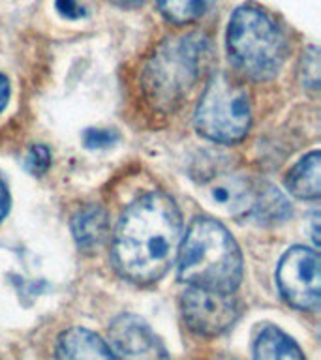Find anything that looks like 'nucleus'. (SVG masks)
<instances>
[{"label":"nucleus","mask_w":321,"mask_h":360,"mask_svg":"<svg viewBox=\"0 0 321 360\" xmlns=\"http://www.w3.org/2000/svg\"><path fill=\"white\" fill-rule=\"evenodd\" d=\"M109 340L117 360H169L162 342L137 315H118L109 325Z\"/></svg>","instance_id":"6e6552de"},{"label":"nucleus","mask_w":321,"mask_h":360,"mask_svg":"<svg viewBox=\"0 0 321 360\" xmlns=\"http://www.w3.org/2000/svg\"><path fill=\"white\" fill-rule=\"evenodd\" d=\"M55 6L56 11L68 19H79V17L84 15V8L79 4L77 0H56Z\"/></svg>","instance_id":"6ab92c4d"},{"label":"nucleus","mask_w":321,"mask_h":360,"mask_svg":"<svg viewBox=\"0 0 321 360\" xmlns=\"http://www.w3.org/2000/svg\"><path fill=\"white\" fill-rule=\"evenodd\" d=\"M158 10L173 25H188L197 21L210 10L214 0H156Z\"/></svg>","instance_id":"2eb2a0df"},{"label":"nucleus","mask_w":321,"mask_h":360,"mask_svg":"<svg viewBox=\"0 0 321 360\" xmlns=\"http://www.w3.org/2000/svg\"><path fill=\"white\" fill-rule=\"evenodd\" d=\"M73 238L77 246L84 252L96 250L101 242L106 240L109 224H107V212L98 205H89L81 208L72 219Z\"/></svg>","instance_id":"9b49d317"},{"label":"nucleus","mask_w":321,"mask_h":360,"mask_svg":"<svg viewBox=\"0 0 321 360\" xmlns=\"http://www.w3.org/2000/svg\"><path fill=\"white\" fill-rule=\"evenodd\" d=\"M276 281L289 306L304 311L320 308V257L314 250L304 246L287 250L276 270Z\"/></svg>","instance_id":"423d86ee"},{"label":"nucleus","mask_w":321,"mask_h":360,"mask_svg":"<svg viewBox=\"0 0 321 360\" xmlns=\"http://www.w3.org/2000/svg\"><path fill=\"white\" fill-rule=\"evenodd\" d=\"M250 214L265 224H275V221L278 224L289 216V205L280 191L275 190L272 186H265L256 191V199L250 208Z\"/></svg>","instance_id":"4468645a"},{"label":"nucleus","mask_w":321,"mask_h":360,"mask_svg":"<svg viewBox=\"0 0 321 360\" xmlns=\"http://www.w3.org/2000/svg\"><path fill=\"white\" fill-rule=\"evenodd\" d=\"M253 360H306V356L286 332L265 325L253 338Z\"/></svg>","instance_id":"9d476101"},{"label":"nucleus","mask_w":321,"mask_h":360,"mask_svg":"<svg viewBox=\"0 0 321 360\" xmlns=\"http://www.w3.org/2000/svg\"><path fill=\"white\" fill-rule=\"evenodd\" d=\"M8 208H10V193H8V188H6L4 180L0 179V221H2L6 214H8Z\"/></svg>","instance_id":"aec40b11"},{"label":"nucleus","mask_w":321,"mask_h":360,"mask_svg":"<svg viewBox=\"0 0 321 360\" xmlns=\"http://www.w3.org/2000/svg\"><path fill=\"white\" fill-rule=\"evenodd\" d=\"M25 165L32 174L39 176V174H44L51 165V154L47 150V146L36 145L32 146L27 154V160H25Z\"/></svg>","instance_id":"a211bd4d"},{"label":"nucleus","mask_w":321,"mask_h":360,"mask_svg":"<svg viewBox=\"0 0 321 360\" xmlns=\"http://www.w3.org/2000/svg\"><path fill=\"white\" fill-rule=\"evenodd\" d=\"M320 165V152L306 154L287 174V190L298 199H317L321 193Z\"/></svg>","instance_id":"f8f14e48"},{"label":"nucleus","mask_w":321,"mask_h":360,"mask_svg":"<svg viewBox=\"0 0 321 360\" xmlns=\"http://www.w3.org/2000/svg\"><path fill=\"white\" fill-rule=\"evenodd\" d=\"M196 129L214 143L233 145L246 137L252 111L250 98L237 79L216 73L208 81L196 109Z\"/></svg>","instance_id":"39448f33"},{"label":"nucleus","mask_w":321,"mask_h":360,"mask_svg":"<svg viewBox=\"0 0 321 360\" xmlns=\"http://www.w3.org/2000/svg\"><path fill=\"white\" fill-rule=\"evenodd\" d=\"M56 360H117L111 347L89 328H68L56 342Z\"/></svg>","instance_id":"1a4fd4ad"},{"label":"nucleus","mask_w":321,"mask_h":360,"mask_svg":"<svg viewBox=\"0 0 321 360\" xmlns=\"http://www.w3.org/2000/svg\"><path fill=\"white\" fill-rule=\"evenodd\" d=\"M210 41L203 34L173 36L158 45L143 72V90L152 107L173 111L208 66Z\"/></svg>","instance_id":"7ed1b4c3"},{"label":"nucleus","mask_w":321,"mask_h":360,"mask_svg":"<svg viewBox=\"0 0 321 360\" xmlns=\"http://www.w3.org/2000/svg\"><path fill=\"white\" fill-rule=\"evenodd\" d=\"M301 75L304 79V84L310 90H317L320 84V55L314 45L304 51L303 62H301Z\"/></svg>","instance_id":"dca6fc26"},{"label":"nucleus","mask_w":321,"mask_h":360,"mask_svg":"<svg viewBox=\"0 0 321 360\" xmlns=\"http://www.w3.org/2000/svg\"><path fill=\"white\" fill-rule=\"evenodd\" d=\"M182 238V218L165 193H145L122 212L113 235V261L126 280L151 285L168 274Z\"/></svg>","instance_id":"f257e3e1"},{"label":"nucleus","mask_w":321,"mask_h":360,"mask_svg":"<svg viewBox=\"0 0 321 360\" xmlns=\"http://www.w3.org/2000/svg\"><path fill=\"white\" fill-rule=\"evenodd\" d=\"M182 319L191 330L201 336H218L229 330L239 319L241 309L231 292L190 287L180 298Z\"/></svg>","instance_id":"0eeeda50"},{"label":"nucleus","mask_w":321,"mask_h":360,"mask_svg":"<svg viewBox=\"0 0 321 360\" xmlns=\"http://www.w3.org/2000/svg\"><path fill=\"white\" fill-rule=\"evenodd\" d=\"M286 53V38L269 13L252 4L233 11L227 25V55L242 75L269 81L280 72Z\"/></svg>","instance_id":"20e7f679"},{"label":"nucleus","mask_w":321,"mask_h":360,"mask_svg":"<svg viewBox=\"0 0 321 360\" xmlns=\"http://www.w3.org/2000/svg\"><path fill=\"white\" fill-rule=\"evenodd\" d=\"M179 278L190 287L233 292L242 281V255L235 238L213 218L194 219L180 238Z\"/></svg>","instance_id":"f03ea898"},{"label":"nucleus","mask_w":321,"mask_h":360,"mask_svg":"<svg viewBox=\"0 0 321 360\" xmlns=\"http://www.w3.org/2000/svg\"><path fill=\"white\" fill-rule=\"evenodd\" d=\"M113 4H118L122 6V8H135V6L143 4L145 0H109Z\"/></svg>","instance_id":"4be33fe9"},{"label":"nucleus","mask_w":321,"mask_h":360,"mask_svg":"<svg viewBox=\"0 0 321 360\" xmlns=\"http://www.w3.org/2000/svg\"><path fill=\"white\" fill-rule=\"evenodd\" d=\"M118 135L111 129L103 128H90L83 134V145L89 150H107L117 143Z\"/></svg>","instance_id":"f3484780"},{"label":"nucleus","mask_w":321,"mask_h":360,"mask_svg":"<svg viewBox=\"0 0 321 360\" xmlns=\"http://www.w3.org/2000/svg\"><path fill=\"white\" fill-rule=\"evenodd\" d=\"M213 199L227 210L233 212H250V208L256 199V190L242 179L218 180L213 186Z\"/></svg>","instance_id":"ddd939ff"},{"label":"nucleus","mask_w":321,"mask_h":360,"mask_svg":"<svg viewBox=\"0 0 321 360\" xmlns=\"http://www.w3.org/2000/svg\"><path fill=\"white\" fill-rule=\"evenodd\" d=\"M8 100H10V83H8V79L0 73V112L6 109Z\"/></svg>","instance_id":"412c9836"}]
</instances>
